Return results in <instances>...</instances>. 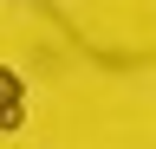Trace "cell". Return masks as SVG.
<instances>
[{
    "label": "cell",
    "mask_w": 156,
    "mask_h": 149,
    "mask_svg": "<svg viewBox=\"0 0 156 149\" xmlns=\"http://www.w3.org/2000/svg\"><path fill=\"white\" fill-rule=\"evenodd\" d=\"M20 123H26V110H20V71L0 65V136H13Z\"/></svg>",
    "instance_id": "obj_1"
}]
</instances>
